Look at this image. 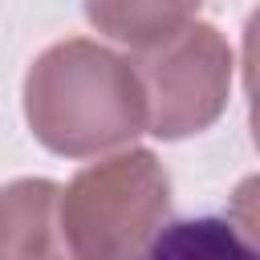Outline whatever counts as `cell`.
<instances>
[{
	"label": "cell",
	"mask_w": 260,
	"mask_h": 260,
	"mask_svg": "<svg viewBox=\"0 0 260 260\" xmlns=\"http://www.w3.org/2000/svg\"><path fill=\"white\" fill-rule=\"evenodd\" d=\"M146 102V130L175 142L207 130L232 93V49L211 24H183L130 61Z\"/></svg>",
	"instance_id": "3957f363"
},
{
	"label": "cell",
	"mask_w": 260,
	"mask_h": 260,
	"mask_svg": "<svg viewBox=\"0 0 260 260\" xmlns=\"http://www.w3.org/2000/svg\"><path fill=\"white\" fill-rule=\"evenodd\" d=\"M24 118L41 146L85 158L142 134L146 102L126 57L73 37L32 61L24 77Z\"/></svg>",
	"instance_id": "6da1fadb"
},
{
	"label": "cell",
	"mask_w": 260,
	"mask_h": 260,
	"mask_svg": "<svg viewBox=\"0 0 260 260\" xmlns=\"http://www.w3.org/2000/svg\"><path fill=\"white\" fill-rule=\"evenodd\" d=\"M138 260H256V252L244 236H236L228 219L203 215L158 228V236Z\"/></svg>",
	"instance_id": "8992f818"
},
{
	"label": "cell",
	"mask_w": 260,
	"mask_h": 260,
	"mask_svg": "<svg viewBox=\"0 0 260 260\" xmlns=\"http://www.w3.org/2000/svg\"><path fill=\"white\" fill-rule=\"evenodd\" d=\"M171 211V179L150 150L81 167L57 195L61 236L73 260H138Z\"/></svg>",
	"instance_id": "7a4b0ae2"
},
{
	"label": "cell",
	"mask_w": 260,
	"mask_h": 260,
	"mask_svg": "<svg viewBox=\"0 0 260 260\" xmlns=\"http://www.w3.org/2000/svg\"><path fill=\"white\" fill-rule=\"evenodd\" d=\"M199 0H85L89 24L130 49H150L191 24Z\"/></svg>",
	"instance_id": "5b68a950"
},
{
	"label": "cell",
	"mask_w": 260,
	"mask_h": 260,
	"mask_svg": "<svg viewBox=\"0 0 260 260\" xmlns=\"http://www.w3.org/2000/svg\"><path fill=\"white\" fill-rule=\"evenodd\" d=\"M61 187L16 179L0 191V260H73L57 219Z\"/></svg>",
	"instance_id": "277c9868"
}]
</instances>
